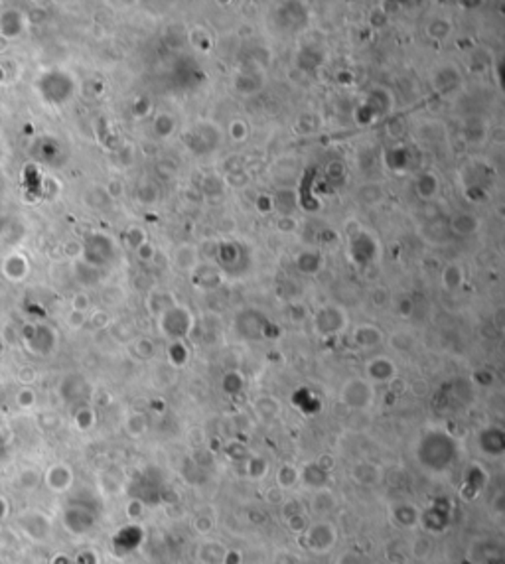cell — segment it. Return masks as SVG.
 <instances>
[{
    "label": "cell",
    "mask_w": 505,
    "mask_h": 564,
    "mask_svg": "<svg viewBox=\"0 0 505 564\" xmlns=\"http://www.w3.org/2000/svg\"><path fill=\"white\" fill-rule=\"evenodd\" d=\"M174 263H176V267L180 270H192L195 267V263H197V252H195L192 245H182L176 251Z\"/></svg>",
    "instance_id": "cell-1"
},
{
    "label": "cell",
    "mask_w": 505,
    "mask_h": 564,
    "mask_svg": "<svg viewBox=\"0 0 505 564\" xmlns=\"http://www.w3.org/2000/svg\"><path fill=\"white\" fill-rule=\"evenodd\" d=\"M416 190H418V193L422 195V197H432L434 193L438 192V180L434 178L432 174H425V176H420V180H418V184H416Z\"/></svg>",
    "instance_id": "cell-2"
},
{
    "label": "cell",
    "mask_w": 505,
    "mask_h": 564,
    "mask_svg": "<svg viewBox=\"0 0 505 564\" xmlns=\"http://www.w3.org/2000/svg\"><path fill=\"white\" fill-rule=\"evenodd\" d=\"M462 276H464L462 267H458V265H448V267L444 268L442 281H444V284L448 288H454V286H460Z\"/></svg>",
    "instance_id": "cell-3"
},
{
    "label": "cell",
    "mask_w": 505,
    "mask_h": 564,
    "mask_svg": "<svg viewBox=\"0 0 505 564\" xmlns=\"http://www.w3.org/2000/svg\"><path fill=\"white\" fill-rule=\"evenodd\" d=\"M454 229L458 233H472L475 229V221L468 215H458V219L454 221Z\"/></svg>",
    "instance_id": "cell-4"
},
{
    "label": "cell",
    "mask_w": 505,
    "mask_h": 564,
    "mask_svg": "<svg viewBox=\"0 0 505 564\" xmlns=\"http://www.w3.org/2000/svg\"><path fill=\"white\" fill-rule=\"evenodd\" d=\"M231 136H233V140H245V136H247V127H245V122L241 119L231 122Z\"/></svg>",
    "instance_id": "cell-5"
},
{
    "label": "cell",
    "mask_w": 505,
    "mask_h": 564,
    "mask_svg": "<svg viewBox=\"0 0 505 564\" xmlns=\"http://www.w3.org/2000/svg\"><path fill=\"white\" fill-rule=\"evenodd\" d=\"M294 227H297V221L290 219V215H283V217L279 219V229H283V231H292Z\"/></svg>",
    "instance_id": "cell-6"
}]
</instances>
